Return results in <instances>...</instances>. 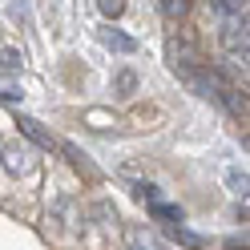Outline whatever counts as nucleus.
<instances>
[{
  "label": "nucleus",
  "instance_id": "obj_11",
  "mask_svg": "<svg viewBox=\"0 0 250 250\" xmlns=\"http://www.w3.org/2000/svg\"><path fill=\"white\" fill-rule=\"evenodd\" d=\"M113 121H117V117H109V113H97V109H93V113H85V125H93V129H109Z\"/></svg>",
  "mask_w": 250,
  "mask_h": 250
},
{
  "label": "nucleus",
  "instance_id": "obj_12",
  "mask_svg": "<svg viewBox=\"0 0 250 250\" xmlns=\"http://www.w3.org/2000/svg\"><path fill=\"white\" fill-rule=\"evenodd\" d=\"M97 4H101V12H105L109 21H117L121 12H125V0H97Z\"/></svg>",
  "mask_w": 250,
  "mask_h": 250
},
{
  "label": "nucleus",
  "instance_id": "obj_3",
  "mask_svg": "<svg viewBox=\"0 0 250 250\" xmlns=\"http://www.w3.org/2000/svg\"><path fill=\"white\" fill-rule=\"evenodd\" d=\"M125 250H166V242L146 226H125Z\"/></svg>",
  "mask_w": 250,
  "mask_h": 250
},
{
  "label": "nucleus",
  "instance_id": "obj_14",
  "mask_svg": "<svg viewBox=\"0 0 250 250\" xmlns=\"http://www.w3.org/2000/svg\"><path fill=\"white\" fill-rule=\"evenodd\" d=\"M117 85H121L117 93H125V97H129V93H133V85H137V77H133V73H121V77H117Z\"/></svg>",
  "mask_w": 250,
  "mask_h": 250
},
{
  "label": "nucleus",
  "instance_id": "obj_1",
  "mask_svg": "<svg viewBox=\"0 0 250 250\" xmlns=\"http://www.w3.org/2000/svg\"><path fill=\"white\" fill-rule=\"evenodd\" d=\"M222 41H226V49H230V57H238L242 65H246V17H226L222 21Z\"/></svg>",
  "mask_w": 250,
  "mask_h": 250
},
{
  "label": "nucleus",
  "instance_id": "obj_4",
  "mask_svg": "<svg viewBox=\"0 0 250 250\" xmlns=\"http://www.w3.org/2000/svg\"><path fill=\"white\" fill-rule=\"evenodd\" d=\"M17 129L28 137V142H37L41 149H53V146H57V137H53L49 129H41V125H37L33 117H17Z\"/></svg>",
  "mask_w": 250,
  "mask_h": 250
},
{
  "label": "nucleus",
  "instance_id": "obj_13",
  "mask_svg": "<svg viewBox=\"0 0 250 250\" xmlns=\"http://www.w3.org/2000/svg\"><path fill=\"white\" fill-rule=\"evenodd\" d=\"M226 182H230V190H234V194H242V198H246V169H242V174H238V169H230Z\"/></svg>",
  "mask_w": 250,
  "mask_h": 250
},
{
  "label": "nucleus",
  "instance_id": "obj_5",
  "mask_svg": "<svg viewBox=\"0 0 250 250\" xmlns=\"http://www.w3.org/2000/svg\"><path fill=\"white\" fill-rule=\"evenodd\" d=\"M97 37H101V44H105V49H117V53H133V49H137V41H133V37L117 33V28H109V24L101 28Z\"/></svg>",
  "mask_w": 250,
  "mask_h": 250
},
{
  "label": "nucleus",
  "instance_id": "obj_2",
  "mask_svg": "<svg viewBox=\"0 0 250 250\" xmlns=\"http://www.w3.org/2000/svg\"><path fill=\"white\" fill-rule=\"evenodd\" d=\"M33 166H37V153L28 149L24 142H12L4 149V169H8V174H28Z\"/></svg>",
  "mask_w": 250,
  "mask_h": 250
},
{
  "label": "nucleus",
  "instance_id": "obj_7",
  "mask_svg": "<svg viewBox=\"0 0 250 250\" xmlns=\"http://www.w3.org/2000/svg\"><path fill=\"white\" fill-rule=\"evenodd\" d=\"M169 238H174V242H182V246H190V250H202V246H206V238H202V234L186 230V226H174V230H169Z\"/></svg>",
  "mask_w": 250,
  "mask_h": 250
},
{
  "label": "nucleus",
  "instance_id": "obj_8",
  "mask_svg": "<svg viewBox=\"0 0 250 250\" xmlns=\"http://www.w3.org/2000/svg\"><path fill=\"white\" fill-rule=\"evenodd\" d=\"M214 12L218 17H246V0H214Z\"/></svg>",
  "mask_w": 250,
  "mask_h": 250
},
{
  "label": "nucleus",
  "instance_id": "obj_9",
  "mask_svg": "<svg viewBox=\"0 0 250 250\" xmlns=\"http://www.w3.org/2000/svg\"><path fill=\"white\" fill-rule=\"evenodd\" d=\"M0 73H21V49H0Z\"/></svg>",
  "mask_w": 250,
  "mask_h": 250
},
{
  "label": "nucleus",
  "instance_id": "obj_6",
  "mask_svg": "<svg viewBox=\"0 0 250 250\" xmlns=\"http://www.w3.org/2000/svg\"><path fill=\"white\" fill-rule=\"evenodd\" d=\"M149 210H153V218H162V222H169V226H182V218H186L182 206H169V202H162V198L149 202Z\"/></svg>",
  "mask_w": 250,
  "mask_h": 250
},
{
  "label": "nucleus",
  "instance_id": "obj_10",
  "mask_svg": "<svg viewBox=\"0 0 250 250\" xmlns=\"http://www.w3.org/2000/svg\"><path fill=\"white\" fill-rule=\"evenodd\" d=\"M162 12H166V21H182L190 12V0H162Z\"/></svg>",
  "mask_w": 250,
  "mask_h": 250
},
{
  "label": "nucleus",
  "instance_id": "obj_15",
  "mask_svg": "<svg viewBox=\"0 0 250 250\" xmlns=\"http://www.w3.org/2000/svg\"><path fill=\"white\" fill-rule=\"evenodd\" d=\"M41 4H44V8H57V4H61V0H41Z\"/></svg>",
  "mask_w": 250,
  "mask_h": 250
}]
</instances>
